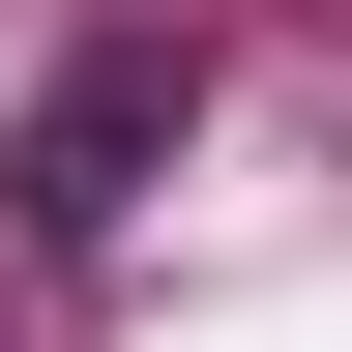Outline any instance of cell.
<instances>
[{
  "label": "cell",
  "instance_id": "1",
  "mask_svg": "<svg viewBox=\"0 0 352 352\" xmlns=\"http://www.w3.org/2000/svg\"><path fill=\"white\" fill-rule=\"evenodd\" d=\"M176 118H206V30H59V59H30V118H0V206L88 264V235L176 176Z\"/></svg>",
  "mask_w": 352,
  "mask_h": 352
}]
</instances>
